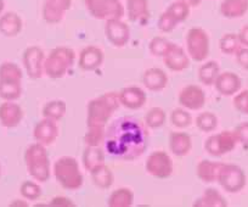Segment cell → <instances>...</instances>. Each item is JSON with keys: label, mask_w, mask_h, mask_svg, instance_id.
Segmentation results:
<instances>
[{"label": "cell", "mask_w": 248, "mask_h": 207, "mask_svg": "<svg viewBox=\"0 0 248 207\" xmlns=\"http://www.w3.org/2000/svg\"><path fill=\"white\" fill-rule=\"evenodd\" d=\"M105 161V154L104 150L100 146H85L84 151H83L82 162L85 170L90 172L94 170L97 166L102 165Z\"/></svg>", "instance_id": "f1b7e54d"}, {"label": "cell", "mask_w": 248, "mask_h": 207, "mask_svg": "<svg viewBox=\"0 0 248 207\" xmlns=\"http://www.w3.org/2000/svg\"><path fill=\"white\" fill-rule=\"evenodd\" d=\"M167 113L162 108H152L145 116V125L152 129H158L166 125Z\"/></svg>", "instance_id": "d590c367"}, {"label": "cell", "mask_w": 248, "mask_h": 207, "mask_svg": "<svg viewBox=\"0 0 248 207\" xmlns=\"http://www.w3.org/2000/svg\"><path fill=\"white\" fill-rule=\"evenodd\" d=\"M164 65L173 72H181L190 66V56L178 44H174L163 58Z\"/></svg>", "instance_id": "ffe728a7"}, {"label": "cell", "mask_w": 248, "mask_h": 207, "mask_svg": "<svg viewBox=\"0 0 248 207\" xmlns=\"http://www.w3.org/2000/svg\"><path fill=\"white\" fill-rule=\"evenodd\" d=\"M157 26H158V30L163 33H169L173 30H175V27L178 26V23L174 21V18L169 15L168 13L164 11L163 14H161L158 21H157Z\"/></svg>", "instance_id": "7bdbcfd3"}, {"label": "cell", "mask_w": 248, "mask_h": 207, "mask_svg": "<svg viewBox=\"0 0 248 207\" xmlns=\"http://www.w3.org/2000/svg\"><path fill=\"white\" fill-rule=\"evenodd\" d=\"M84 4L96 20H119L124 15V8L119 0H84Z\"/></svg>", "instance_id": "9c48e42d"}, {"label": "cell", "mask_w": 248, "mask_h": 207, "mask_svg": "<svg viewBox=\"0 0 248 207\" xmlns=\"http://www.w3.org/2000/svg\"><path fill=\"white\" fill-rule=\"evenodd\" d=\"M145 170L150 175L158 179H167L173 175V161L167 152L155 151L147 158Z\"/></svg>", "instance_id": "8fae6325"}, {"label": "cell", "mask_w": 248, "mask_h": 207, "mask_svg": "<svg viewBox=\"0 0 248 207\" xmlns=\"http://www.w3.org/2000/svg\"><path fill=\"white\" fill-rule=\"evenodd\" d=\"M76 54L71 48L57 47L52 49L44 61V75L51 80H60L67 76L75 65Z\"/></svg>", "instance_id": "8992f818"}, {"label": "cell", "mask_w": 248, "mask_h": 207, "mask_svg": "<svg viewBox=\"0 0 248 207\" xmlns=\"http://www.w3.org/2000/svg\"><path fill=\"white\" fill-rule=\"evenodd\" d=\"M220 162H214L211 160H202L197 163L196 167V175L200 180L203 183H214L217 182V177H218L219 167H220Z\"/></svg>", "instance_id": "4316f807"}, {"label": "cell", "mask_w": 248, "mask_h": 207, "mask_svg": "<svg viewBox=\"0 0 248 207\" xmlns=\"http://www.w3.org/2000/svg\"><path fill=\"white\" fill-rule=\"evenodd\" d=\"M196 127L204 133L214 132L218 127V117L216 113L209 112V111L200 113L196 117Z\"/></svg>", "instance_id": "8d00e7d4"}, {"label": "cell", "mask_w": 248, "mask_h": 207, "mask_svg": "<svg viewBox=\"0 0 248 207\" xmlns=\"http://www.w3.org/2000/svg\"><path fill=\"white\" fill-rule=\"evenodd\" d=\"M211 51V42L208 33L204 30L195 27L186 34V53L196 63L206 60Z\"/></svg>", "instance_id": "52a82bcc"}, {"label": "cell", "mask_w": 248, "mask_h": 207, "mask_svg": "<svg viewBox=\"0 0 248 207\" xmlns=\"http://www.w3.org/2000/svg\"><path fill=\"white\" fill-rule=\"evenodd\" d=\"M104 64V53L99 47L89 45L80 51L78 59V66L83 71H95Z\"/></svg>", "instance_id": "d6986e66"}, {"label": "cell", "mask_w": 248, "mask_h": 207, "mask_svg": "<svg viewBox=\"0 0 248 207\" xmlns=\"http://www.w3.org/2000/svg\"><path fill=\"white\" fill-rule=\"evenodd\" d=\"M105 33H106L107 40H108L114 48L125 47L130 40L129 27H128L127 23H124L121 18H119V20L106 21Z\"/></svg>", "instance_id": "5bb4252c"}, {"label": "cell", "mask_w": 248, "mask_h": 207, "mask_svg": "<svg viewBox=\"0 0 248 207\" xmlns=\"http://www.w3.org/2000/svg\"><path fill=\"white\" fill-rule=\"evenodd\" d=\"M142 84L150 92H161L168 84V76L162 68H147L142 75Z\"/></svg>", "instance_id": "44dd1931"}, {"label": "cell", "mask_w": 248, "mask_h": 207, "mask_svg": "<svg viewBox=\"0 0 248 207\" xmlns=\"http://www.w3.org/2000/svg\"><path fill=\"white\" fill-rule=\"evenodd\" d=\"M174 43L169 42L167 38L155 37L154 39L150 40L149 51L152 56H156V58H164V56L168 54L169 50L171 49Z\"/></svg>", "instance_id": "e575fe53"}, {"label": "cell", "mask_w": 248, "mask_h": 207, "mask_svg": "<svg viewBox=\"0 0 248 207\" xmlns=\"http://www.w3.org/2000/svg\"><path fill=\"white\" fill-rule=\"evenodd\" d=\"M59 137V127L56 122L49 118L40 120L33 128V139L37 143L49 146Z\"/></svg>", "instance_id": "9a60e30c"}, {"label": "cell", "mask_w": 248, "mask_h": 207, "mask_svg": "<svg viewBox=\"0 0 248 207\" xmlns=\"http://www.w3.org/2000/svg\"><path fill=\"white\" fill-rule=\"evenodd\" d=\"M45 54L42 48L28 47L22 55L23 67L31 80H39L44 75Z\"/></svg>", "instance_id": "7c38bea8"}, {"label": "cell", "mask_w": 248, "mask_h": 207, "mask_svg": "<svg viewBox=\"0 0 248 207\" xmlns=\"http://www.w3.org/2000/svg\"><path fill=\"white\" fill-rule=\"evenodd\" d=\"M237 143V138L233 130H223L207 138L204 142V150L213 158H221L232 151Z\"/></svg>", "instance_id": "30bf717a"}, {"label": "cell", "mask_w": 248, "mask_h": 207, "mask_svg": "<svg viewBox=\"0 0 248 207\" xmlns=\"http://www.w3.org/2000/svg\"><path fill=\"white\" fill-rule=\"evenodd\" d=\"M178 101L186 110L199 111L203 109L206 104V94H204V90L199 85H186L179 92Z\"/></svg>", "instance_id": "4fadbf2b"}, {"label": "cell", "mask_w": 248, "mask_h": 207, "mask_svg": "<svg viewBox=\"0 0 248 207\" xmlns=\"http://www.w3.org/2000/svg\"><path fill=\"white\" fill-rule=\"evenodd\" d=\"M121 105L129 110H139L146 104V93L139 87H125L118 93Z\"/></svg>", "instance_id": "2e32d148"}, {"label": "cell", "mask_w": 248, "mask_h": 207, "mask_svg": "<svg viewBox=\"0 0 248 207\" xmlns=\"http://www.w3.org/2000/svg\"><path fill=\"white\" fill-rule=\"evenodd\" d=\"M89 173L90 177H92L93 184L99 188V189L107 190L113 184V173L105 163L95 167Z\"/></svg>", "instance_id": "484cf974"}, {"label": "cell", "mask_w": 248, "mask_h": 207, "mask_svg": "<svg viewBox=\"0 0 248 207\" xmlns=\"http://www.w3.org/2000/svg\"><path fill=\"white\" fill-rule=\"evenodd\" d=\"M195 207H226L228 201L225 197L220 194L217 189H208L204 190L203 195L195 201Z\"/></svg>", "instance_id": "83f0119b"}, {"label": "cell", "mask_w": 248, "mask_h": 207, "mask_svg": "<svg viewBox=\"0 0 248 207\" xmlns=\"http://www.w3.org/2000/svg\"><path fill=\"white\" fill-rule=\"evenodd\" d=\"M119 106L118 93L108 92L92 99L87 108V127H105Z\"/></svg>", "instance_id": "7a4b0ae2"}, {"label": "cell", "mask_w": 248, "mask_h": 207, "mask_svg": "<svg viewBox=\"0 0 248 207\" xmlns=\"http://www.w3.org/2000/svg\"><path fill=\"white\" fill-rule=\"evenodd\" d=\"M0 175H1V167H0Z\"/></svg>", "instance_id": "816d5d0a"}, {"label": "cell", "mask_w": 248, "mask_h": 207, "mask_svg": "<svg viewBox=\"0 0 248 207\" xmlns=\"http://www.w3.org/2000/svg\"><path fill=\"white\" fill-rule=\"evenodd\" d=\"M105 127H87L84 144L85 146H101L105 140Z\"/></svg>", "instance_id": "74e56055"}, {"label": "cell", "mask_w": 248, "mask_h": 207, "mask_svg": "<svg viewBox=\"0 0 248 207\" xmlns=\"http://www.w3.org/2000/svg\"><path fill=\"white\" fill-rule=\"evenodd\" d=\"M236 61H237L238 65L243 68V70L248 71V48L241 47L237 50V53L235 54Z\"/></svg>", "instance_id": "f6af8a7d"}, {"label": "cell", "mask_w": 248, "mask_h": 207, "mask_svg": "<svg viewBox=\"0 0 248 207\" xmlns=\"http://www.w3.org/2000/svg\"><path fill=\"white\" fill-rule=\"evenodd\" d=\"M49 5L59 9V10L66 13L71 8V0H45Z\"/></svg>", "instance_id": "bcb514c9"}, {"label": "cell", "mask_w": 248, "mask_h": 207, "mask_svg": "<svg viewBox=\"0 0 248 207\" xmlns=\"http://www.w3.org/2000/svg\"><path fill=\"white\" fill-rule=\"evenodd\" d=\"M134 202V194L129 188H118L109 195L107 205L109 207H130Z\"/></svg>", "instance_id": "f546056e"}, {"label": "cell", "mask_w": 248, "mask_h": 207, "mask_svg": "<svg viewBox=\"0 0 248 207\" xmlns=\"http://www.w3.org/2000/svg\"><path fill=\"white\" fill-rule=\"evenodd\" d=\"M233 108L242 115L248 116V89L238 92L232 100Z\"/></svg>", "instance_id": "b9f144b4"}, {"label": "cell", "mask_w": 248, "mask_h": 207, "mask_svg": "<svg viewBox=\"0 0 248 207\" xmlns=\"http://www.w3.org/2000/svg\"><path fill=\"white\" fill-rule=\"evenodd\" d=\"M220 73V66L217 61H207L203 65L200 66L197 77L199 80L204 85H214L217 77Z\"/></svg>", "instance_id": "4dcf8cb0"}, {"label": "cell", "mask_w": 248, "mask_h": 207, "mask_svg": "<svg viewBox=\"0 0 248 207\" xmlns=\"http://www.w3.org/2000/svg\"><path fill=\"white\" fill-rule=\"evenodd\" d=\"M183 1H185L186 4H189L190 6H197L201 3V0H183Z\"/></svg>", "instance_id": "681fc988"}, {"label": "cell", "mask_w": 248, "mask_h": 207, "mask_svg": "<svg viewBox=\"0 0 248 207\" xmlns=\"http://www.w3.org/2000/svg\"><path fill=\"white\" fill-rule=\"evenodd\" d=\"M66 112H67V108H66L65 101L62 100H51V101H47L44 106H43V117L49 118V120L57 121L62 120L65 117Z\"/></svg>", "instance_id": "1f68e13d"}, {"label": "cell", "mask_w": 248, "mask_h": 207, "mask_svg": "<svg viewBox=\"0 0 248 207\" xmlns=\"http://www.w3.org/2000/svg\"><path fill=\"white\" fill-rule=\"evenodd\" d=\"M169 150L174 156L184 158L192 149V139L190 134L185 132H173L169 134Z\"/></svg>", "instance_id": "7402d4cb"}, {"label": "cell", "mask_w": 248, "mask_h": 207, "mask_svg": "<svg viewBox=\"0 0 248 207\" xmlns=\"http://www.w3.org/2000/svg\"><path fill=\"white\" fill-rule=\"evenodd\" d=\"M23 72L15 63L5 61L0 65V99L16 101L22 95Z\"/></svg>", "instance_id": "277c9868"}, {"label": "cell", "mask_w": 248, "mask_h": 207, "mask_svg": "<svg viewBox=\"0 0 248 207\" xmlns=\"http://www.w3.org/2000/svg\"><path fill=\"white\" fill-rule=\"evenodd\" d=\"M233 132L237 138V142L243 146L248 147V122H242L241 125H238Z\"/></svg>", "instance_id": "ee69618b"}, {"label": "cell", "mask_w": 248, "mask_h": 207, "mask_svg": "<svg viewBox=\"0 0 248 207\" xmlns=\"http://www.w3.org/2000/svg\"><path fill=\"white\" fill-rule=\"evenodd\" d=\"M149 146L146 125L132 116L114 120L105 133L104 151L122 161L137 160Z\"/></svg>", "instance_id": "6da1fadb"}, {"label": "cell", "mask_w": 248, "mask_h": 207, "mask_svg": "<svg viewBox=\"0 0 248 207\" xmlns=\"http://www.w3.org/2000/svg\"><path fill=\"white\" fill-rule=\"evenodd\" d=\"M217 182L225 191L230 194L240 192L247 183L246 173L240 166L230 165V163H221L219 167Z\"/></svg>", "instance_id": "ba28073f"}, {"label": "cell", "mask_w": 248, "mask_h": 207, "mask_svg": "<svg viewBox=\"0 0 248 207\" xmlns=\"http://www.w3.org/2000/svg\"><path fill=\"white\" fill-rule=\"evenodd\" d=\"M42 14H43V20L47 23L61 22L62 18H63V15H65V13H63V11H61V10H59V9L54 8V6L49 5L46 1H44V4H43Z\"/></svg>", "instance_id": "60d3db41"}, {"label": "cell", "mask_w": 248, "mask_h": 207, "mask_svg": "<svg viewBox=\"0 0 248 207\" xmlns=\"http://www.w3.org/2000/svg\"><path fill=\"white\" fill-rule=\"evenodd\" d=\"M248 11V0H223L219 13L225 18H240Z\"/></svg>", "instance_id": "d4e9b609"}, {"label": "cell", "mask_w": 248, "mask_h": 207, "mask_svg": "<svg viewBox=\"0 0 248 207\" xmlns=\"http://www.w3.org/2000/svg\"><path fill=\"white\" fill-rule=\"evenodd\" d=\"M23 22L16 13H6L0 16V33L6 38H14L22 31Z\"/></svg>", "instance_id": "cb8c5ba5"}, {"label": "cell", "mask_w": 248, "mask_h": 207, "mask_svg": "<svg viewBox=\"0 0 248 207\" xmlns=\"http://www.w3.org/2000/svg\"><path fill=\"white\" fill-rule=\"evenodd\" d=\"M23 110L15 101H4L0 105V125L5 128H15L22 122Z\"/></svg>", "instance_id": "ac0fdd59"}, {"label": "cell", "mask_w": 248, "mask_h": 207, "mask_svg": "<svg viewBox=\"0 0 248 207\" xmlns=\"http://www.w3.org/2000/svg\"><path fill=\"white\" fill-rule=\"evenodd\" d=\"M192 122V117L189 113V111H186L184 108L174 109L170 112V123L176 128H187Z\"/></svg>", "instance_id": "f35d334b"}, {"label": "cell", "mask_w": 248, "mask_h": 207, "mask_svg": "<svg viewBox=\"0 0 248 207\" xmlns=\"http://www.w3.org/2000/svg\"><path fill=\"white\" fill-rule=\"evenodd\" d=\"M166 13H168L171 17L174 18L176 23L184 22V21L187 20L190 15V5L186 4L183 0H176L174 3H171L168 6V9L166 10Z\"/></svg>", "instance_id": "836d02e7"}, {"label": "cell", "mask_w": 248, "mask_h": 207, "mask_svg": "<svg viewBox=\"0 0 248 207\" xmlns=\"http://www.w3.org/2000/svg\"><path fill=\"white\" fill-rule=\"evenodd\" d=\"M127 15L129 21L146 25L150 18L147 0H127Z\"/></svg>", "instance_id": "603a6c76"}, {"label": "cell", "mask_w": 248, "mask_h": 207, "mask_svg": "<svg viewBox=\"0 0 248 207\" xmlns=\"http://www.w3.org/2000/svg\"><path fill=\"white\" fill-rule=\"evenodd\" d=\"M25 163L31 177L39 183H45L50 179L51 167L50 159L45 145L40 143L31 144L25 151Z\"/></svg>", "instance_id": "3957f363"}, {"label": "cell", "mask_w": 248, "mask_h": 207, "mask_svg": "<svg viewBox=\"0 0 248 207\" xmlns=\"http://www.w3.org/2000/svg\"><path fill=\"white\" fill-rule=\"evenodd\" d=\"M52 173L59 184L66 190H78L84 183L79 163L72 156H61L57 159L52 166Z\"/></svg>", "instance_id": "5b68a950"}, {"label": "cell", "mask_w": 248, "mask_h": 207, "mask_svg": "<svg viewBox=\"0 0 248 207\" xmlns=\"http://www.w3.org/2000/svg\"><path fill=\"white\" fill-rule=\"evenodd\" d=\"M216 90L223 96H231L237 94L242 87V80L235 72H220L214 82Z\"/></svg>", "instance_id": "e0dca14e"}, {"label": "cell", "mask_w": 248, "mask_h": 207, "mask_svg": "<svg viewBox=\"0 0 248 207\" xmlns=\"http://www.w3.org/2000/svg\"><path fill=\"white\" fill-rule=\"evenodd\" d=\"M238 39H240L241 45H245L248 48V25L243 26L240 30V32L237 33Z\"/></svg>", "instance_id": "c3c4849f"}, {"label": "cell", "mask_w": 248, "mask_h": 207, "mask_svg": "<svg viewBox=\"0 0 248 207\" xmlns=\"http://www.w3.org/2000/svg\"><path fill=\"white\" fill-rule=\"evenodd\" d=\"M4 8H5V1H4V0H0V15L3 13Z\"/></svg>", "instance_id": "f907efd6"}, {"label": "cell", "mask_w": 248, "mask_h": 207, "mask_svg": "<svg viewBox=\"0 0 248 207\" xmlns=\"http://www.w3.org/2000/svg\"><path fill=\"white\" fill-rule=\"evenodd\" d=\"M240 48L241 43L236 33H225L219 39V50L225 55H235Z\"/></svg>", "instance_id": "d6a6232c"}, {"label": "cell", "mask_w": 248, "mask_h": 207, "mask_svg": "<svg viewBox=\"0 0 248 207\" xmlns=\"http://www.w3.org/2000/svg\"><path fill=\"white\" fill-rule=\"evenodd\" d=\"M50 206H75V204H73L72 201H71V199H68V197H65V196H57V197H54V199L50 201Z\"/></svg>", "instance_id": "7dc6e473"}, {"label": "cell", "mask_w": 248, "mask_h": 207, "mask_svg": "<svg viewBox=\"0 0 248 207\" xmlns=\"http://www.w3.org/2000/svg\"><path fill=\"white\" fill-rule=\"evenodd\" d=\"M42 188L38 183L31 182V180H25L20 187V194L23 199L30 200V201H35L42 196Z\"/></svg>", "instance_id": "ab89813d"}]
</instances>
